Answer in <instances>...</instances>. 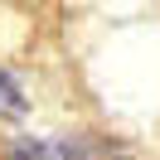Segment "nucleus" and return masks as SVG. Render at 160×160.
I'll return each mask as SVG.
<instances>
[{
	"instance_id": "f257e3e1",
	"label": "nucleus",
	"mask_w": 160,
	"mask_h": 160,
	"mask_svg": "<svg viewBox=\"0 0 160 160\" xmlns=\"http://www.w3.org/2000/svg\"><path fill=\"white\" fill-rule=\"evenodd\" d=\"M5 160H121V155L92 141H15Z\"/></svg>"
},
{
	"instance_id": "f03ea898",
	"label": "nucleus",
	"mask_w": 160,
	"mask_h": 160,
	"mask_svg": "<svg viewBox=\"0 0 160 160\" xmlns=\"http://www.w3.org/2000/svg\"><path fill=\"white\" fill-rule=\"evenodd\" d=\"M0 112H5V117H20L24 112V88L15 82V73H5V68H0Z\"/></svg>"
}]
</instances>
